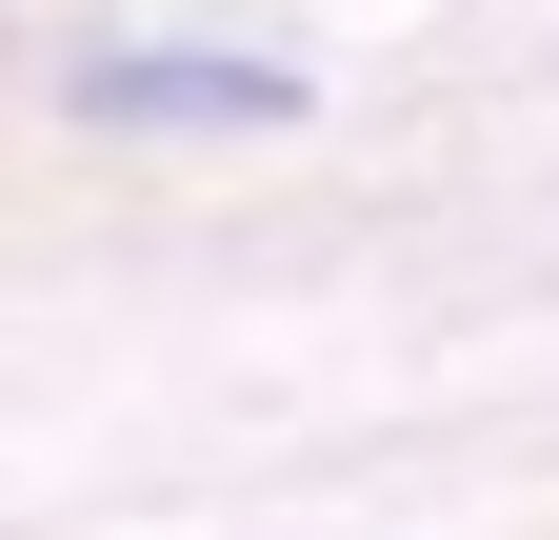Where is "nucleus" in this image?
<instances>
[{
    "mask_svg": "<svg viewBox=\"0 0 559 540\" xmlns=\"http://www.w3.org/2000/svg\"><path fill=\"white\" fill-rule=\"evenodd\" d=\"M100 120H280V81H260V60H120Z\"/></svg>",
    "mask_w": 559,
    "mask_h": 540,
    "instance_id": "f257e3e1",
    "label": "nucleus"
}]
</instances>
